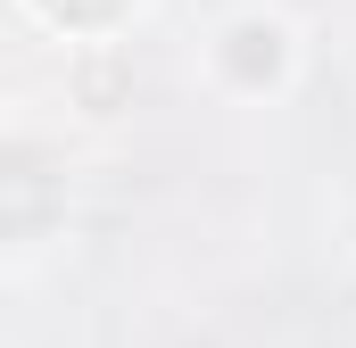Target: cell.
I'll use <instances>...</instances> for the list:
<instances>
[{"label": "cell", "mask_w": 356, "mask_h": 348, "mask_svg": "<svg viewBox=\"0 0 356 348\" xmlns=\"http://www.w3.org/2000/svg\"><path fill=\"white\" fill-rule=\"evenodd\" d=\"M207 75L224 91H241V100L282 91L298 75V25H290L282 8H241V17H224L216 42H207Z\"/></svg>", "instance_id": "6da1fadb"}]
</instances>
